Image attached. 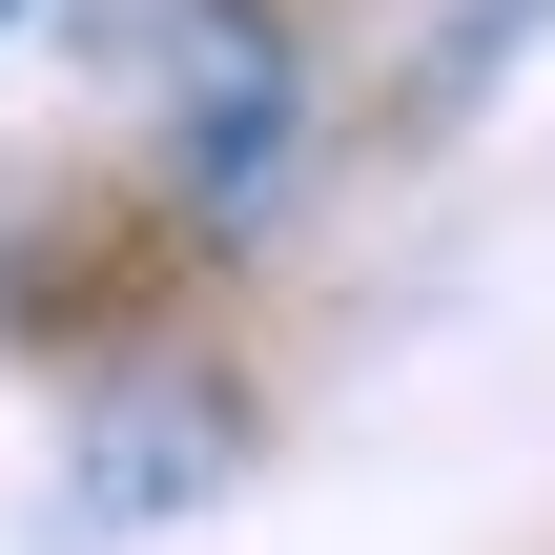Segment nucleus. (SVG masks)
<instances>
[{
  "instance_id": "nucleus-1",
  "label": "nucleus",
  "mask_w": 555,
  "mask_h": 555,
  "mask_svg": "<svg viewBox=\"0 0 555 555\" xmlns=\"http://www.w3.org/2000/svg\"><path fill=\"white\" fill-rule=\"evenodd\" d=\"M0 21H21V0H0Z\"/></svg>"
}]
</instances>
